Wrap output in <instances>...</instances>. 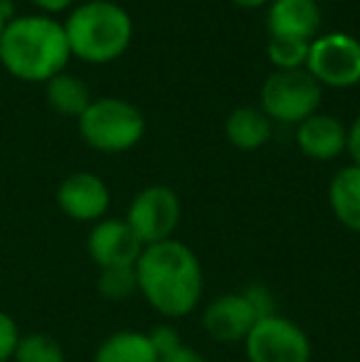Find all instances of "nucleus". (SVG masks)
<instances>
[{
    "label": "nucleus",
    "instance_id": "f257e3e1",
    "mask_svg": "<svg viewBox=\"0 0 360 362\" xmlns=\"http://www.w3.org/2000/svg\"><path fill=\"white\" fill-rule=\"evenodd\" d=\"M139 293L168 320L195 313L205 296V272L197 254L180 239L144 247L136 262Z\"/></svg>",
    "mask_w": 360,
    "mask_h": 362
},
{
    "label": "nucleus",
    "instance_id": "f03ea898",
    "mask_svg": "<svg viewBox=\"0 0 360 362\" xmlns=\"http://www.w3.org/2000/svg\"><path fill=\"white\" fill-rule=\"evenodd\" d=\"M69 59L64 25L52 15L10 18L0 35V64L10 76L28 84H47L64 72Z\"/></svg>",
    "mask_w": 360,
    "mask_h": 362
},
{
    "label": "nucleus",
    "instance_id": "7ed1b4c3",
    "mask_svg": "<svg viewBox=\"0 0 360 362\" xmlns=\"http://www.w3.org/2000/svg\"><path fill=\"white\" fill-rule=\"evenodd\" d=\"M72 57L87 64H109L124 57L134 40V20L114 0H87L64 20Z\"/></svg>",
    "mask_w": 360,
    "mask_h": 362
},
{
    "label": "nucleus",
    "instance_id": "20e7f679",
    "mask_svg": "<svg viewBox=\"0 0 360 362\" xmlns=\"http://www.w3.org/2000/svg\"><path fill=\"white\" fill-rule=\"evenodd\" d=\"M77 126L84 144L109 156L136 148L146 134L144 114L131 101L116 96L91 101L77 119Z\"/></svg>",
    "mask_w": 360,
    "mask_h": 362
},
{
    "label": "nucleus",
    "instance_id": "39448f33",
    "mask_svg": "<svg viewBox=\"0 0 360 362\" xmlns=\"http://www.w3.org/2000/svg\"><path fill=\"white\" fill-rule=\"evenodd\" d=\"M323 104V86L306 69L281 72L274 69L260 91V109L277 124L298 126L308 116L318 114Z\"/></svg>",
    "mask_w": 360,
    "mask_h": 362
},
{
    "label": "nucleus",
    "instance_id": "423d86ee",
    "mask_svg": "<svg viewBox=\"0 0 360 362\" xmlns=\"http://www.w3.org/2000/svg\"><path fill=\"white\" fill-rule=\"evenodd\" d=\"M311 340L306 330L286 315H265L245 338L250 362H311Z\"/></svg>",
    "mask_w": 360,
    "mask_h": 362
},
{
    "label": "nucleus",
    "instance_id": "0eeeda50",
    "mask_svg": "<svg viewBox=\"0 0 360 362\" xmlns=\"http://www.w3.org/2000/svg\"><path fill=\"white\" fill-rule=\"evenodd\" d=\"M180 197L168 185H149L134 195L126 212V224L144 247L173 239L180 224Z\"/></svg>",
    "mask_w": 360,
    "mask_h": 362
},
{
    "label": "nucleus",
    "instance_id": "6e6552de",
    "mask_svg": "<svg viewBox=\"0 0 360 362\" xmlns=\"http://www.w3.org/2000/svg\"><path fill=\"white\" fill-rule=\"evenodd\" d=\"M306 72L321 86H356L360 81V40L348 33L318 35L308 49Z\"/></svg>",
    "mask_w": 360,
    "mask_h": 362
},
{
    "label": "nucleus",
    "instance_id": "1a4fd4ad",
    "mask_svg": "<svg viewBox=\"0 0 360 362\" xmlns=\"http://www.w3.org/2000/svg\"><path fill=\"white\" fill-rule=\"evenodd\" d=\"M144 244L134 234V229L126 224V219L104 217L91 224L87 237V254L99 272L104 269L136 267Z\"/></svg>",
    "mask_w": 360,
    "mask_h": 362
},
{
    "label": "nucleus",
    "instance_id": "9d476101",
    "mask_svg": "<svg viewBox=\"0 0 360 362\" xmlns=\"http://www.w3.org/2000/svg\"><path fill=\"white\" fill-rule=\"evenodd\" d=\"M257 320L260 318H257L250 300L245 298L242 291H237V293H222L212 298L202 308L200 323L210 340L220 345H237L245 343Z\"/></svg>",
    "mask_w": 360,
    "mask_h": 362
},
{
    "label": "nucleus",
    "instance_id": "9b49d317",
    "mask_svg": "<svg viewBox=\"0 0 360 362\" xmlns=\"http://www.w3.org/2000/svg\"><path fill=\"white\" fill-rule=\"evenodd\" d=\"M111 205V190L99 175L79 170L67 175L57 187V207L74 222L96 224L106 217Z\"/></svg>",
    "mask_w": 360,
    "mask_h": 362
},
{
    "label": "nucleus",
    "instance_id": "f8f14e48",
    "mask_svg": "<svg viewBox=\"0 0 360 362\" xmlns=\"http://www.w3.org/2000/svg\"><path fill=\"white\" fill-rule=\"evenodd\" d=\"M296 146L306 158L318 163L336 160L346 153L348 126L331 114H313L296 126Z\"/></svg>",
    "mask_w": 360,
    "mask_h": 362
},
{
    "label": "nucleus",
    "instance_id": "ddd939ff",
    "mask_svg": "<svg viewBox=\"0 0 360 362\" xmlns=\"http://www.w3.org/2000/svg\"><path fill=\"white\" fill-rule=\"evenodd\" d=\"M267 30L269 37L313 42L321 30L318 0H272L267 13Z\"/></svg>",
    "mask_w": 360,
    "mask_h": 362
},
{
    "label": "nucleus",
    "instance_id": "4468645a",
    "mask_svg": "<svg viewBox=\"0 0 360 362\" xmlns=\"http://www.w3.org/2000/svg\"><path fill=\"white\" fill-rule=\"evenodd\" d=\"M331 212L348 232L360 234V165H343L328 185Z\"/></svg>",
    "mask_w": 360,
    "mask_h": 362
},
{
    "label": "nucleus",
    "instance_id": "2eb2a0df",
    "mask_svg": "<svg viewBox=\"0 0 360 362\" xmlns=\"http://www.w3.org/2000/svg\"><path fill=\"white\" fill-rule=\"evenodd\" d=\"M225 136L237 151H260L272 139V121L260 106H237L225 121Z\"/></svg>",
    "mask_w": 360,
    "mask_h": 362
},
{
    "label": "nucleus",
    "instance_id": "dca6fc26",
    "mask_svg": "<svg viewBox=\"0 0 360 362\" xmlns=\"http://www.w3.org/2000/svg\"><path fill=\"white\" fill-rule=\"evenodd\" d=\"M94 362H158V355L151 345L149 333L116 330L99 343Z\"/></svg>",
    "mask_w": 360,
    "mask_h": 362
},
{
    "label": "nucleus",
    "instance_id": "f3484780",
    "mask_svg": "<svg viewBox=\"0 0 360 362\" xmlns=\"http://www.w3.org/2000/svg\"><path fill=\"white\" fill-rule=\"evenodd\" d=\"M45 96H47V104L57 111L59 116H67V119H79V116L87 111L91 104V91L87 81H82L79 76L72 74H57L45 84Z\"/></svg>",
    "mask_w": 360,
    "mask_h": 362
},
{
    "label": "nucleus",
    "instance_id": "a211bd4d",
    "mask_svg": "<svg viewBox=\"0 0 360 362\" xmlns=\"http://www.w3.org/2000/svg\"><path fill=\"white\" fill-rule=\"evenodd\" d=\"M13 362H67L64 348L57 338L47 333H25L20 335Z\"/></svg>",
    "mask_w": 360,
    "mask_h": 362
},
{
    "label": "nucleus",
    "instance_id": "6ab92c4d",
    "mask_svg": "<svg viewBox=\"0 0 360 362\" xmlns=\"http://www.w3.org/2000/svg\"><path fill=\"white\" fill-rule=\"evenodd\" d=\"M96 291L104 300L111 303H124L139 293V281H136V267L121 269H104L96 279Z\"/></svg>",
    "mask_w": 360,
    "mask_h": 362
},
{
    "label": "nucleus",
    "instance_id": "aec40b11",
    "mask_svg": "<svg viewBox=\"0 0 360 362\" xmlns=\"http://www.w3.org/2000/svg\"><path fill=\"white\" fill-rule=\"evenodd\" d=\"M308 49H311V42H298V40L286 37H269V42H267L269 62L274 64V69H281V72L306 69Z\"/></svg>",
    "mask_w": 360,
    "mask_h": 362
},
{
    "label": "nucleus",
    "instance_id": "412c9836",
    "mask_svg": "<svg viewBox=\"0 0 360 362\" xmlns=\"http://www.w3.org/2000/svg\"><path fill=\"white\" fill-rule=\"evenodd\" d=\"M149 340H151V345H153L158 360L166 358V355H170L173 350H178L180 345H185V343H182V338H180V333H178V328H175V325H170V323L156 325V328L149 333Z\"/></svg>",
    "mask_w": 360,
    "mask_h": 362
},
{
    "label": "nucleus",
    "instance_id": "4be33fe9",
    "mask_svg": "<svg viewBox=\"0 0 360 362\" xmlns=\"http://www.w3.org/2000/svg\"><path fill=\"white\" fill-rule=\"evenodd\" d=\"M20 328L15 323V318L5 310H0V362H10L15 355L20 340Z\"/></svg>",
    "mask_w": 360,
    "mask_h": 362
},
{
    "label": "nucleus",
    "instance_id": "5701e85b",
    "mask_svg": "<svg viewBox=\"0 0 360 362\" xmlns=\"http://www.w3.org/2000/svg\"><path fill=\"white\" fill-rule=\"evenodd\" d=\"M242 293H245V298L250 300V305L255 308L257 318H265V315L277 313L274 293L265 286V284H247V286L242 288Z\"/></svg>",
    "mask_w": 360,
    "mask_h": 362
},
{
    "label": "nucleus",
    "instance_id": "b1692460",
    "mask_svg": "<svg viewBox=\"0 0 360 362\" xmlns=\"http://www.w3.org/2000/svg\"><path fill=\"white\" fill-rule=\"evenodd\" d=\"M346 153L351 156L353 165H360V114L353 119V124L348 126V146Z\"/></svg>",
    "mask_w": 360,
    "mask_h": 362
},
{
    "label": "nucleus",
    "instance_id": "393cba45",
    "mask_svg": "<svg viewBox=\"0 0 360 362\" xmlns=\"http://www.w3.org/2000/svg\"><path fill=\"white\" fill-rule=\"evenodd\" d=\"M158 362H207V360L200 350L190 348V345H180L178 350H173V353L166 355V358H161Z\"/></svg>",
    "mask_w": 360,
    "mask_h": 362
},
{
    "label": "nucleus",
    "instance_id": "a878e982",
    "mask_svg": "<svg viewBox=\"0 0 360 362\" xmlns=\"http://www.w3.org/2000/svg\"><path fill=\"white\" fill-rule=\"evenodd\" d=\"M33 5H37L45 15H54V13H64L74 5V0H30Z\"/></svg>",
    "mask_w": 360,
    "mask_h": 362
},
{
    "label": "nucleus",
    "instance_id": "bb28decb",
    "mask_svg": "<svg viewBox=\"0 0 360 362\" xmlns=\"http://www.w3.org/2000/svg\"><path fill=\"white\" fill-rule=\"evenodd\" d=\"M235 5H240V8H247V10H255V8H265V5H269L272 0H232Z\"/></svg>",
    "mask_w": 360,
    "mask_h": 362
},
{
    "label": "nucleus",
    "instance_id": "cd10ccee",
    "mask_svg": "<svg viewBox=\"0 0 360 362\" xmlns=\"http://www.w3.org/2000/svg\"><path fill=\"white\" fill-rule=\"evenodd\" d=\"M8 20H10V3H5V5H0V35H3Z\"/></svg>",
    "mask_w": 360,
    "mask_h": 362
},
{
    "label": "nucleus",
    "instance_id": "c85d7f7f",
    "mask_svg": "<svg viewBox=\"0 0 360 362\" xmlns=\"http://www.w3.org/2000/svg\"><path fill=\"white\" fill-rule=\"evenodd\" d=\"M5 3H10V0H0V5H5Z\"/></svg>",
    "mask_w": 360,
    "mask_h": 362
}]
</instances>
